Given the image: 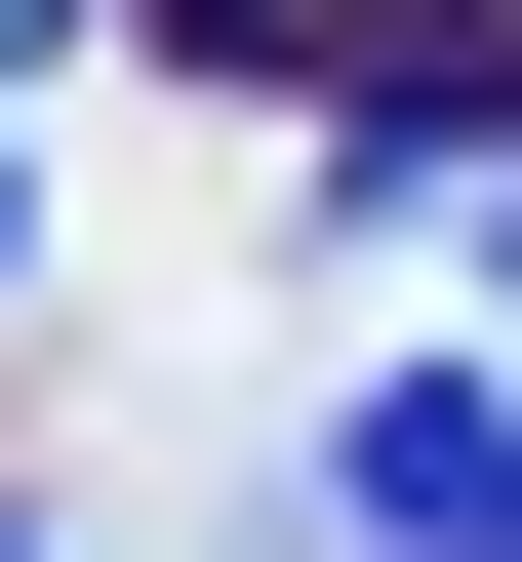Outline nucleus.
Masks as SVG:
<instances>
[{"mask_svg": "<svg viewBox=\"0 0 522 562\" xmlns=\"http://www.w3.org/2000/svg\"><path fill=\"white\" fill-rule=\"evenodd\" d=\"M281 482H322V562H522V402H482V362H322Z\"/></svg>", "mask_w": 522, "mask_h": 562, "instance_id": "f257e3e1", "label": "nucleus"}, {"mask_svg": "<svg viewBox=\"0 0 522 562\" xmlns=\"http://www.w3.org/2000/svg\"><path fill=\"white\" fill-rule=\"evenodd\" d=\"M81 41H121V0H0V81H81Z\"/></svg>", "mask_w": 522, "mask_h": 562, "instance_id": "f03ea898", "label": "nucleus"}, {"mask_svg": "<svg viewBox=\"0 0 522 562\" xmlns=\"http://www.w3.org/2000/svg\"><path fill=\"white\" fill-rule=\"evenodd\" d=\"M482 322H522V161H482Z\"/></svg>", "mask_w": 522, "mask_h": 562, "instance_id": "7ed1b4c3", "label": "nucleus"}, {"mask_svg": "<svg viewBox=\"0 0 522 562\" xmlns=\"http://www.w3.org/2000/svg\"><path fill=\"white\" fill-rule=\"evenodd\" d=\"M0 562H81V522H0Z\"/></svg>", "mask_w": 522, "mask_h": 562, "instance_id": "20e7f679", "label": "nucleus"}]
</instances>
